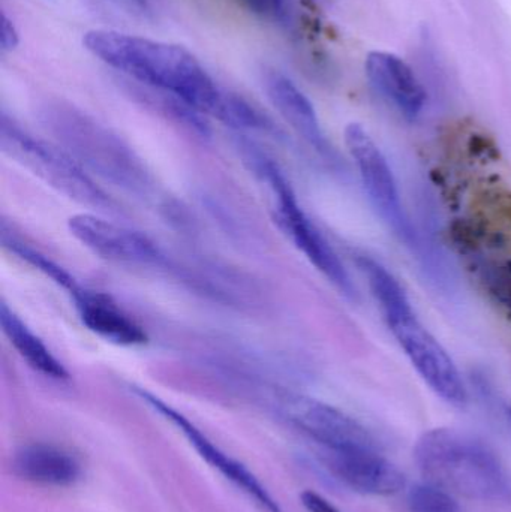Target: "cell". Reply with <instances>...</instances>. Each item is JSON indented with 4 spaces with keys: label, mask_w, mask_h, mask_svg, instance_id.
<instances>
[{
    "label": "cell",
    "mask_w": 511,
    "mask_h": 512,
    "mask_svg": "<svg viewBox=\"0 0 511 512\" xmlns=\"http://www.w3.org/2000/svg\"><path fill=\"white\" fill-rule=\"evenodd\" d=\"M83 42L93 56L137 83L171 93L219 122L227 120L234 93L222 90L185 48L111 30L87 32Z\"/></svg>",
    "instance_id": "6da1fadb"
},
{
    "label": "cell",
    "mask_w": 511,
    "mask_h": 512,
    "mask_svg": "<svg viewBox=\"0 0 511 512\" xmlns=\"http://www.w3.org/2000/svg\"><path fill=\"white\" fill-rule=\"evenodd\" d=\"M2 243L9 252L17 255L18 258L23 259L27 264L32 265L35 270H39L45 276L50 277L53 282H56L60 288L65 289L69 294H75L81 288L65 268L60 267L53 259L41 254L38 249L32 248V246L27 245V243L18 239L14 234L9 233L5 224H2Z\"/></svg>",
    "instance_id": "ac0fdd59"
},
{
    "label": "cell",
    "mask_w": 511,
    "mask_h": 512,
    "mask_svg": "<svg viewBox=\"0 0 511 512\" xmlns=\"http://www.w3.org/2000/svg\"><path fill=\"white\" fill-rule=\"evenodd\" d=\"M71 297L81 324L101 339L120 346H140L147 342L143 328L107 295L80 288Z\"/></svg>",
    "instance_id": "5bb4252c"
},
{
    "label": "cell",
    "mask_w": 511,
    "mask_h": 512,
    "mask_svg": "<svg viewBox=\"0 0 511 512\" xmlns=\"http://www.w3.org/2000/svg\"><path fill=\"white\" fill-rule=\"evenodd\" d=\"M254 14L269 20L285 17V0H242Z\"/></svg>",
    "instance_id": "ffe728a7"
},
{
    "label": "cell",
    "mask_w": 511,
    "mask_h": 512,
    "mask_svg": "<svg viewBox=\"0 0 511 512\" xmlns=\"http://www.w3.org/2000/svg\"><path fill=\"white\" fill-rule=\"evenodd\" d=\"M20 42L17 27L9 20L8 15H2V36H0V45H2L3 53L14 50Z\"/></svg>",
    "instance_id": "7402d4cb"
},
{
    "label": "cell",
    "mask_w": 511,
    "mask_h": 512,
    "mask_svg": "<svg viewBox=\"0 0 511 512\" xmlns=\"http://www.w3.org/2000/svg\"><path fill=\"white\" fill-rule=\"evenodd\" d=\"M0 325L3 334L14 346L17 354L36 373L51 381H66L69 378L65 366L54 357L48 346L27 327L26 322L9 309L8 304H0Z\"/></svg>",
    "instance_id": "2e32d148"
},
{
    "label": "cell",
    "mask_w": 511,
    "mask_h": 512,
    "mask_svg": "<svg viewBox=\"0 0 511 512\" xmlns=\"http://www.w3.org/2000/svg\"><path fill=\"white\" fill-rule=\"evenodd\" d=\"M266 90L285 122L324 158L335 156L332 144L321 126L317 111L308 96L285 75L270 72L266 77Z\"/></svg>",
    "instance_id": "4fadbf2b"
},
{
    "label": "cell",
    "mask_w": 511,
    "mask_h": 512,
    "mask_svg": "<svg viewBox=\"0 0 511 512\" xmlns=\"http://www.w3.org/2000/svg\"><path fill=\"white\" fill-rule=\"evenodd\" d=\"M302 504L308 512H341L332 502L327 501L318 493L311 492V490L302 493Z\"/></svg>",
    "instance_id": "44dd1931"
},
{
    "label": "cell",
    "mask_w": 511,
    "mask_h": 512,
    "mask_svg": "<svg viewBox=\"0 0 511 512\" xmlns=\"http://www.w3.org/2000/svg\"><path fill=\"white\" fill-rule=\"evenodd\" d=\"M345 144L375 212L401 242L411 249L419 248L416 230L402 206L395 174L368 129L360 123H350L345 128Z\"/></svg>",
    "instance_id": "52a82bcc"
},
{
    "label": "cell",
    "mask_w": 511,
    "mask_h": 512,
    "mask_svg": "<svg viewBox=\"0 0 511 512\" xmlns=\"http://www.w3.org/2000/svg\"><path fill=\"white\" fill-rule=\"evenodd\" d=\"M414 459L428 483L453 496L482 502L511 499V477L497 454L467 433L434 429L423 433Z\"/></svg>",
    "instance_id": "3957f363"
},
{
    "label": "cell",
    "mask_w": 511,
    "mask_h": 512,
    "mask_svg": "<svg viewBox=\"0 0 511 512\" xmlns=\"http://www.w3.org/2000/svg\"><path fill=\"white\" fill-rule=\"evenodd\" d=\"M12 469L21 480L47 487L71 486L81 475V465L75 456L48 444L20 448L12 460Z\"/></svg>",
    "instance_id": "9a60e30c"
},
{
    "label": "cell",
    "mask_w": 511,
    "mask_h": 512,
    "mask_svg": "<svg viewBox=\"0 0 511 512\" xmlns=\"http://www.w3.org/2000/svg\"><path fill=\"white\" fill-rule=\"evenodd\" d=\"M135 3H137L138 6H141V8H146L147 6V0H134Z\"/></svg>",
    "instance_id": "603a6c76"
},
{
    "label": "cell",
    "mask_w": 511,
    "mask_h": 512,
    "mask_svg": "<svg viewBox=\"0 0 511 512\" xmlns=\"http://www.w3.org/2000/svg\"><path fill=\"white\" fill-rule=\"evenodd\" d=\"M3 153L69 200L92 209L116 212L117 204L60 146L23 131L6 114L0 125Z\"/></svg>",
    "instance_id": "8992f818"
},
{
    "label": "cell",
    "mask_w": 511,
    "mask_h": 512,
    "mask_svg": "<svg viewBox=\"0 0 511 512\" xmlns=\"http://www.w3.org/2000/svg\"><path fill=\"white\" fill-rule=\"evenodd\" d=\"M68 230L92 254L134 267H156L164 262L158 246L138 231L92 213H78L68 219Z\"/></svg>",
    "instance_id": "9c48e42d"
},
{
    "label": "cell",
    "mask_w": 511,
    "mask_h": 512,
    "mask_svg": "<svg viewBox=\"0 0 511 512\" xmlns=\"http://www.w3.org/2000/svg\"><path fill=\"white\" fill-rule=\"evenodd\" d=\"M135 393L153 411L158 412L165 420L170 421L188 439L189 444L195 448L201 459L206 460L225 480L230 481L237 489L242 490L261 510L264 512H282L278 502L267 492L266 487L260 483V480L245 465L228 456L215 442L210 441L206 433L201 432L185 415L180 414L179 411L167 405L164 400L159 399L149 391L143 390V388H135Z\"/></svg>",
    "instance_id": "30bf717a"
},
{
    "label": "cell",
    "mask_w": 511,
    "mask_h": 512,
    "mask_svg": "<svg viewBox=\"0 0 511 512\" xmlns=\"http://www.w3.org/2000/svg\"><path fill=\"white\" fill-rule=\"evenodd\" d=\"M356 262L368 279L390 333L420 378L450 405H467L468 391L458 366L420 321L399 280L372 256L357 255Z\"/></svg>",
    "instance_id": "7a4b0ae2"
},
{
    "label": "cell",
    "mask_w": 511,
    "mask_h": 512,
    "mask_svg": "<svg viewBox=\"0 0 511 512\" xmlns=\"http://www.w3.org/2000/svg\"><path fill=\"white\" fill-rule=\"evenodd\" d=\"M41 120L81 167L131 194L144 195L152 188V177L134 150L84 111L65 102H47Z\"/></svg>",
    "instance_id": "277c9868"
},
{
    "label": "cell",
    "mask_w": 511,
    "mask_h": 512,
    "mask_svg": "<svg viewBox=\"0 0 511 512\" xmlns=\"http://www.w3.org/2000/svg\"><path fill=\"white\" fill-rule=\"evenodd\" d=\"M365 74L374 92L407 120H416L425 110L428 93L414 69L389 51H371Z\"/></svg>",
    "instance_id": "7c38bea8"
},
{
    "label": "cell",
    "mask_w": 511,
    "mask_h": 512,
    "mask_svg": "<svg viewBox=\"0 0 511 512\" xmlns=\"http://www.w3.org/2000/svg\"><path fill=\"white\" fill-rule=\"evenodd\" d=\"M243 158L255 179L266 191L270 212L279 230L342 294L350 298L356 297V286L347 268L314 222L308 218L278 165L251 144L243 146Z\"/></svg>",
    "instance_id": "5b68a950"
},
{
    "label": "cell",
    "mask_w": 511,
    "mask_h": 512,
    "mask_svg": "<svg viewBox=\"0 0 511 512\" xmlns=\"http://www.w3.org/2000/svg\"><path fill=\"white\" fill-rule=\"evenodd\" d=\"M510 420H511V411H510Z\"/></svg>",
    "instance_id": "cb8c5ba5"
},
{
    "label": "cell",
    "mask_w": 511,
    "mask_h": 512,
    "mask_svg": "<svg viewBox=\"0 0 511 512\" xmlns=\"http://www.w3.org/2000/svg\"><path fill=\"white\" fill-rule=\"evenodd\" d=\"M474 271L488 297L511 319V259L479 256Z\"/></svg>",
    "instance_id": "e0dca14e"
},
{
    "label": "cell",
    "mask_w": 511,
    "mask_h": 512,
    "mask_svg": "<svg viewBox=\"0 0 511 512\" xmlns=\"http://www.w3.org/2000/svg\"><path fill=\"white\" fill-rule=\"evenodd\" d=\"M410 512H459L455 496L435 484H417L408 492Z\"/></svg>",
    "instance_id": "d6986e66"
},
{
    "label": "cell",
    "mask_w": 511,
    "mask_h": 512,
    "mask_svg": "<svg viewBox=\"0 0 511 512\" xmlns=\"http://www.w3.org/2000/svg\"><path fill=\"white\" fill-rule=\"evenodd\" d=\"M327 471L348 489L360 495L393 496L405 489V475L378 453L377 447L321 450Z\"/></svg>",
    "instance_id": "8fae6325"
},
{
    "label": "cell",
    "mask_w": 511,
    "mask_h": 512,
    "mask_svg": "<svg viewBox=\"0 0 511 512\" xmlns=\"http://www.w3.org/2000/svg\"><path fill=\"white\" fill-rule=\"evenodd\" d=\"M281 409L282 415L320 450L377 447L374 436L363 424L321 400L300 394H282Z\"/></svg>",
    "instance_id": "ba28073f"
}]
</instances>
